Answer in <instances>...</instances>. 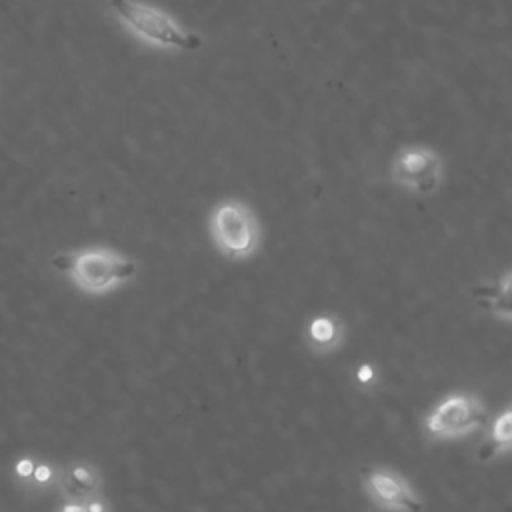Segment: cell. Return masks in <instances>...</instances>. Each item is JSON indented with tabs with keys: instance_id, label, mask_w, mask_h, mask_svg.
Masks as SVG:
<instances>
[{
	"instance_id": "obj_1",
	"label": "cell",
	"mask_w": 512,
	"mask_h": 512,
	"mask_svg": "<svg viewBox=\"0 0 512 512\" xmlns=\"http://www.w3.org/2000/svg\"><path fill=\"white\" fill-rule=\"evenodd\" d=\"M54 268L66 272L76 288L88 294H104L132 280L138 264L110 248H86L54 258Z\"/></svg>"
},
{
	"instance_id": "obj_12",
	"label": "cell",
	"mask_w": 512,
	"mask_h": 512,
	"mask_svg": "<svg viewBox=\"0 0 512 512\" xmlns=\"http://www.w3.org/2000/svg\"><path fill=\"white\" fill-rule=\"evenodd\" d=\"M34 470H36V472H32V474L36 476V480L44 482V480L50 478V468H48V466H38V468H34Z\"/></svg>"
},
{
	"instance_id": "obj_7",
	"label": "cell",
	"mask_w": 512,
	"mask_h": 512,
	"mask_svg": "<svg viewBox=\"0 0 512 512\" xmlns=\"http://www.w3.org/2000/svg\"><path fill=\"white\" fill-rule=\"evenodd\" d=\"M304 342L314 354H334L346 342V326L336 314L320 312L304 324Z\"/></svg>"
},
{
	"instance_id": "obj_8",
	"label": "cell",
	"mask_w": 512,
	"mask_h": 512,
	"mask_svg": "<svg viewBox=\"0 0 512 512\" xmlns=\"http://www.w3.org/2000/svg\"><path fill=\"white\" fill-rule=\"evenodd\" d=\"M476 300L482 310L512 324V266L492 282L478 286Z\"/></svg>"
},
{
	"instance_id": "obj_4",
	"label": "cell",
	"mask_w": 512,
	"mask_h": 512,
	"mask_svg": "<svg viewBox=\"0 0 512 512\" xmlns=\"http://www.w3.org/2000/svg\"><path fill=\"white\" fill-rule=\"evenodd\" d=\"M488 424V408L478 394L456 390L446 394L424 418L430 440L450 442L466 438Z\"/></svg>"
},
{
	"instance_id": "obj_11",
	"label": "cell",
	"mask_w": 512,
	"mask_h": 512,
	"mask_svg": "<svg viewBox=\"0 0 512 512\" xmlns=\"http://www.w3.org/2000/svg\"><path fill=\"white\" fill-rule=\"evenodd\" d=\"M16 472H18L20 476H30V474L34 472V464H32L30 460H20V462L16 464Z\"/></svg>"
},
{
	"instance_id": "obj_9",
	"label": "cell",
	"mask_w": 512,
	"mask_h": 512,
	"mask_svg": "<svg viewBox=\"0 0 512 512\" xmlns=\"http://www.w3.org/2000/svg\"><path fill=\"white\" fill-rule=\"evenodd\" d=\"M508 452H512V404L490 420L486 438L480 444L476 456L482 462H490Z\"/></svg>"
},
{
	"instance_id": "obj_2",
	"label": "cell",
	"mask_w": 512,
	"mask_h": 512,
	"mask_svg": "<svg viewBox=\"0 0 512 512\" xmlns=\"http://www.w3.org/2000/svg\"><path fill=\"white\" fill-rule=\"evenodd\" d=\"M208 230L216 250L234 262L252 258L262 244V228L256 212L236 198L222 200L212 208Z\"/></svg>"
},
{
	"instance_id": "obj_10",
	"label": "cell",
	"mask_w": 512,
	"mask_h": 512,
	"mask_svg": "<svg viewBox=\"0 0 512 512\" xmlns=\"http://www.w3.org/2000/svg\"><path fill=\"white\" fill-rule=\"evenodd\" d=\"M96 474L86 468V466H74L70 472H68V478L64 482L66 486V492L74 498V500H80V498H86L90 496L94 490H96Z\"/></svg>"
},
{
	"instance_id": "obj_3",
	"label": "cell",
	"mask_w": 512,
	"mask_h": 512,
	"mask_svg": "<svg viewBox=\"0 0 512 512\" xmlns=\"http://www.w3.org/2000/svg\"><path fill=\"white\" fill-rule=\"evenodd\" d=\"M116 18L140 40L158 48L196 50L202 40L182 28L168 12L138 0H110Z\"/></svg>"
},
{
	"instance_id": "obj_5",
	"label": "cell",
	"mask_w": 512,
	"mask_h": 512,
	"mask_svg": "<svg viewBox=\"0 0 512 512\" xmlns=\"http://www.w3.org/2000/svg\"><path fill=\"white\" fill-rule=\"evenodd\" d=\"M362 492L380 512H422L424 508L408 478L386 466L362 472Z\"/></svg>"
},
{
	"instance_id": "obj_6",
	"label": "cell",
	"mask_w": 512,
	"mask_h": 512,
	"mask_svg": "<svg viewBox=\"0 0 512 512\" xmlns=\"http://www.w3.org/2000/svg\"><path fill=\"white\" fill-rule=\"evenodd\" d=\"M442 172V158L424 146L402 148L392 160L394 182L420 196H430L440 188Z\"/></svg>"
}]
</instances>
